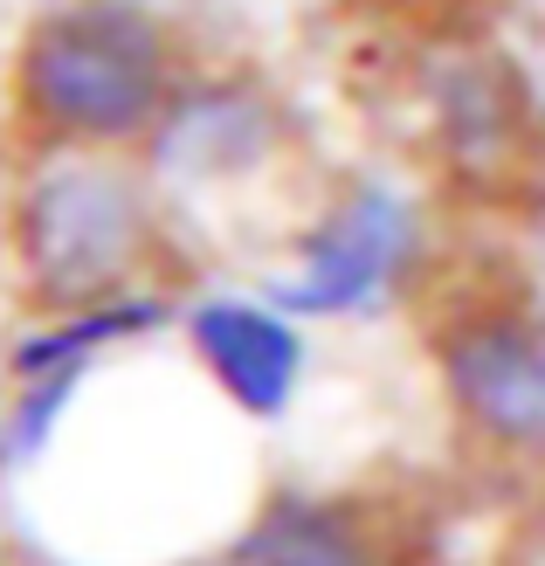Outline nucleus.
Wrapping results in <instances>:
<instances>
[{
	"label": "nucleus",
	"mask_w": 545,
	"mask_h": 566,
	"mask_svg": "<svg viewBox=\"0 0 545 566\" xmlns=\"http://www.w3.org/2000/svg\"><path fill=\"white\" fill-rule=\"evenodd\" d=\"M297 146V104L291 91L242 63V55H208L200 49L174 104L159 111L153 138L138 146V159L153 166V180L174 193H228L263 180L276 159H291Z\"/></svg>",
	"instance_id": "39448f33"
},
{
	"label": "nucleus",
	"mask_w": 545,
	"mask_h": 566,
	"mask_svg": "<svg viewBox=\"0 0 545 566\" xmlns=\"http://www.w3.org/2000/svg\"><path fill=\"white\" fill-rule=\"evenodd\" d=\"M193 55L174 0H42L14 28L8 104L35 146L138 153Z\"/></svg>",
	"instance_id": "f257e3e1"
},
{
	"label": "nucleus",
	"mask_w": 545,
	"mask_h": 566,
	"mask_svg": "<svg viewBox=\"0 0 545 566\" xmlns=\"http://www.w3.org/2000/svg\"><path fill=\"white\" fill-rule=\"evenodd\" d=\"M187 332L208 374L235 394L249 415H283L304 374V338H297V311H283L270 291L242 297V291H214L187 311Z\"/></svg>",
	"instance_id": "0eeeda50"
},
{
	"label": "nucleus",
	"mask_w": 545,
	"mask_h": 566,
	"mask_svg": "<svg viewBox=\"0 0 545 566\" xmlns=\"http://www.w3.org/2000/svg\"><path fill=\"white\" fill-rule=\"evenodd\" d=\"M159 214L166 187L138 153L35 146V166L14 187V256L55 311L132 297V276L159 242Z\"/></svg>",
	"instance_id": "f03ea898"
},
{
	"label": "nucleus",
	"mask_w": 545,
	"mask_h": 566,
	"mask_svg": "<svg viewBox=\"0 0 545 566\" xmlns=\"http://www.w3.org/2000/svg\"><path fill=\"white\" fill-rule=\"evenodd\" d=\"M400 97L421 153L455 180L504 187L532 174L545 146V91L497 28L428 21L400 63Z\"/></svg>",
	"instance_id": "7ed1b4c3"
},
{
	"label": "nucleus",
	"mask_w": 545,
	"mask_h": 566,
	"mask_svg": "<svg viewBox=\"0 0 545 566\" xmlns=\"http://www.w3.org/2000/svg\"><path fill=\"white\" fill-rule=\"evenodd\" d=\"M428 263V201L394 166L346 174L270 270V297L297 318H366Z\"/></svg>",
	"instance_id": "20e7f679"
},
{
	"label": "nucleus",
	"mask_w": 545,
	"mask_h": 566,
	"mask_svg": "<svg viewBox=\"0 0 545 566\" xmlns=\"http://www.w3.org/2000/svg\"><path fill=\"white\" fill-rule=\"evenodd\" d=\"M442 374L491 436L545 442V318L532 311H476L449 325Z\"/></svg>",
	"instance_id": "423d86ee"
},
{
	"label": "nucleus",
	"mask_w": 545,
	"mask_h": 566,
	"mask_svg": "<svg viewBox=\"0 0 545 566\" xmlns=\"http://www.w3.org/2000/svg\"><path fill=\"white\" fill-rule=\"evenodd\" d=\"M242 559L249 566H373L366 539L346 518H332L325 504H297V497L263 512V525L249 532Z\"/></svg>",
	"instance_id": "6e6552de"
}]
</instances>
